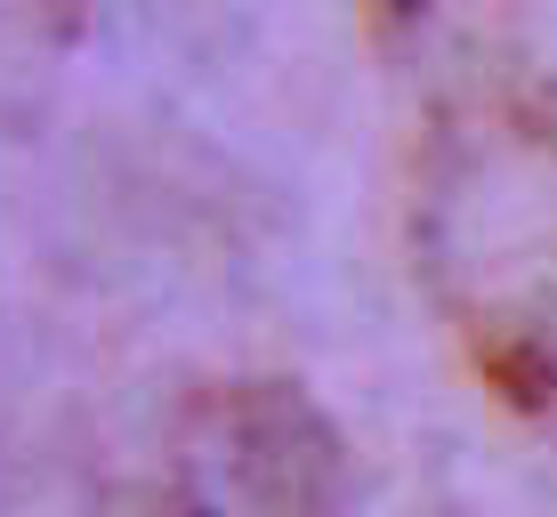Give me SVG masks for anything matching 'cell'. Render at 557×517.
<instances>
[{
    "mask_svg": "<svg viewBox=\"0 0 557 517\" xmlns=\"http://www.w3.org/2000/svg\"><path fill=\"white\" fill-rule=\"evenodd\" d=\"M178 517H339L348 461L299 380H219L170 445Z\"/></svg>",
    "mask_w": 557,
    "mask_h": 517,
    "instance_id": "2",
    "label": "cell"
},
{
    "mask_svg": "<svg viewBox=\"0 0 557 517\" xmlns=\"http://www.w3.org/2000/svg\"><path fill=\"white\" fill-rule=\"evenodd\" d=\"M420 259L502 405H557V122L525 89H469L429 122Z\"/></svg>",
    "mask_w": 557,
    "mask_h": 517,
    "instance_id": "1",
    "label": "cell"
}]
</instances>
